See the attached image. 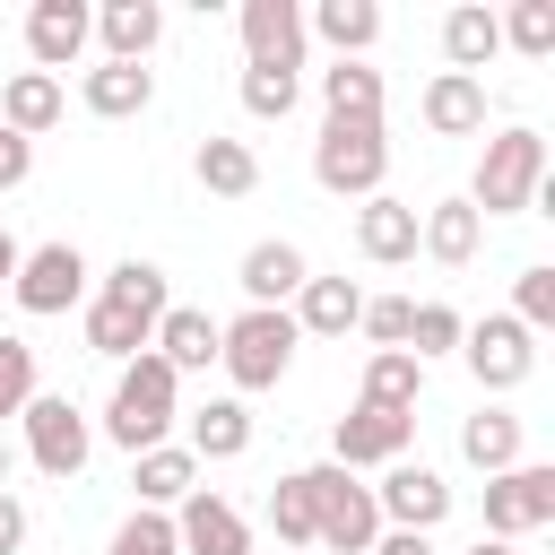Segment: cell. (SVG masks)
Here are the masks:
<instances>
[{"instance_id": "d4e9b609", "label": "cell", "mask_w": 555, "mask_h": 555, "mask_svg": "<svg viewBox=\"0 0 555 555\" xmlns=\"http://www.w3.org/2000/svg\"><path fill=\"white\" fill-rule=\"evenodd\" d=\"M61 78H43V69H17L9 87H0V130H17V139H43L52 121H61Z\"/></svg>"}, {"instance_id": "44dd1931", "label": "cell", "mask_w": 555, "mask_h": 555, "mask_svg": "<svg viewBox=\"0 0 555 555\" xmlns=\"http://www.w3.org/2000/svg\"><path fill=\"white\" fill-rule=\"evenodd\" d=\"M425 130H434V139H477V130H486V78L442 69V78L425 87Z\"/></svg>"}, {"instance_id": "f546056e", "label": "cell", "mask_w": 555, "mask_h": 555, "mask_svg": "<svg viewBox=\"0 0 555 555\" xmlns=\"http://www.w3.org/2000/svg\"><path fill=\"white\" fill-rule=\"evenodd\" d=\"M191 460H243L251 451V408L243 399H208L199 416H191V442H182Z\"/></svg>"}, {"instance_id": "ba28073f", "label": "cell", "mask_w": 555, "mask_h": 555, "mask_svg": "<svg viewBox=\"0 0 555 555\" xmlns=\"http://www.w3.org/2000/svg\"><path fill=\"white\" fill-rule=\"evenodd\" d=\"M408 442H416V408H373V399H356V408L338 416V434H330V460H338V468H390V460H408Z\"/></svg>"}, {"instance_id": "7bdbcfd3", "label": "cell", "mask_w": 555, "mask_h": 555, "mask_svg": "<svg viewBox=\"0 0 555 555\" xmlns=\"http://www.w3.org/2000/svg\"><path fill=\"white\" fill-rule=\"evenodd\" d=\"M17 546H26V503L0 494V555H17Z\"/></svg>"}, {"instance_id": "3957f363", "label": "cell", "mask_w": 555, "mask_h": 555, "mask_svg": "<svg viewBox=\"0 0 555 555\" xmlns=\"http://www.w3.org/2000/svg\"><path fill=\"white\" fill-rule=\"evenodd\" d=\"M295 477H304V503H312V546L321 555H373V538H382L373 486H356V468H338V460L295 468Z\"/></svg>"}, {"instance_id": "e0dca14e", "label": "cell", "mask_w": 555, "mask_h": 555, "mask_svg": "<svg viewBox=\"0 0 555 555\" xmlns=\"http://www.w3.org/2000/svg\"><path fill=\"white\" fill-rule=\"evenodd\" d=\"M356 251H364V260H382V269L416 260V208H408V199H390V191H373V199L356 208Z\"/></svg>"}, {"instance_id": "603a6c76", "label": "cell", "mask_w": 555, "mask_h": 555, "mask_svg": "<svg viewBox=\"0 0 555 555\" xmlns=\"http://www.w3.org/2000/svg\"><path fill=\"white\" fill-rule=\"evenodd\" d=\"M477 234H486V217H477L468 199H434V208L416 217V243H425L442 269H468V260H477Z\"/></svg>"}, {"instance_id": "d590c367", "label": "cell", "mask_w": 555, "mask_h": 555, "mask_svg": "<svg viewBox=\"0 0 555 555\" xmlns=\"http://www.w3.org/2000/svg\"><path fill=\"white\" fill-rule=\"evenodd\" d=\"M512 321H520L529 338H538V330L555 321V269H546V260H529V269L512 278Z\"/></svg>"}, {"instance_id": "277c9868", "label": "cell", "mask_w": 555, "mask_h": 555, "mask_svg": "<svg viewBox=\"0 0 555 555\" xmlns=\"http://www.w3.org/2000/svg\"><path fill=\"white\" fill-rule=\"evenodd\" d=\"M538 191H546V139L538 130H494L486 156H477L468 208L477 217H520V208H538Z\"/></svg>"}, {"instance_id": "7c38bea8", "label": "cell", "mask_w": 555, "mask_h": 555, "mask_svg": "<svg viewBox=\"0 0 555 555\" xmlns=\"http://www.w3.org/2000/svg\"><path fill=\"white\" fill-rule=\"evenodd\" d=\"M173 555H251V529H243V512H234L225 494L191 486V494L173 503Z\"/></svg>"}, {"instance_id": "ab89813d", "label": "cell", "mask_w": 555, "mask_h": 555, "mask_svg": "<svg viewBox=\"0 0 555 555\" xmlns=\"http://www.w3.org/2000/svg\"><path fill=\"white\" fill-rule=\"evenodd\" d=\"M408 295H364V312H356V330L373 338V347H408Z\"/></svg>"}, {"instance_id": "484cf974", "label": "cell", "mask_w": 555, "mask_h": 555, "mask_svg": "<svg viewBox=\"0 0 555 555\" xmlns=\"http://www.w3.org/2000/svg\"><path fill=\"white\" fill-rule=\"evenodd\" d=\"M460 460L486 468V477L520 468V416H512V408H477V416L460 425Z\"/></svg>"}, {"instance_id": "6da1fadb", "label": "cell", "mask_w": 555, "mask_h": 555, "mask_svg": "<svg viewBox=\"0 0 555 555\" xmlns=\"http://www.w3.org/2000/svg\"><path fill=\"white\" fill-rule=\"evenodd\" d=\"M295 347H304L295 312H260V304H243L234 321H217V364H225L234 390H278L286 364H295Z\"/></svg>"}, {"instance_id": "1f68e13d", "label": "cell", "mask_w": 555, "mask_h": 555, "mask_svg": "<svg viewBox=\"0 0 555 555\" xmlns=\"http://www.w3.org/2000/svg\"><path fill=\"white\" fill-rule=\"evenodd\" d=\"M416 390H425V364H416L408 347H373V364H364V399H373V408H416Z\"/></svg>"}, {"instance_id": "60d3db41", "label": "cell", "mask_w": 555, "mask_h": 555, "mask_svg": "<svg viewBox=\"0 0 555 555\" xmlns=\"http://www.w3.org/2000/svg\"><path fill=\"white\" fill-rule=\"evenodd\" d=\"M104 555H173V520H165V512H130Z\"/></svg>"}, {"instance_id": "2e32d148", "label": "cell", "mask_w": 555, "mask_h": 555, "mask_svg": "<svg viewBox=\"0 0 555 555\" xmlns=\"http://www.w3.org/2000/svg\"><path fill=\"white\" fill-rule=\"evenodd\" d=\"M78 95H87L95 121H130V113L156 104V78H147V61H95V69L78 78Z\"/></svg>"}, {"instance_id": "d6a6232c", "label": "cell", "mask_w": 555, "mask_h": 555, "mask_svg": "<svg viewBox=\"0 0 555 555\" xmlns=\"http://www.w3.org/2000/svg\"><path fill=\"white\" fill-rule=\"evenodd\" d=\"M95 295H113V304H139V312H165V304H173V295H165V269H156V260H113Z\"/></svg>"}, {"instance_id": "836d02e7", "label": "cell", "mask_w": 555, "mask_h": 555, "mask_svg": "<svg viewBox=\"0 0 555 555\" xmlns=\"http://www.w3.org/2000/svg\"><path fill=\"white\" fill-rule=\"evenodd\" d=\"M269 529H278V555H304V546H312V503H304V477H278V486H269Z\"/></svg>"}, {"instance_id": "f1b7e54d", "label": "cell", "mask_w": 555, "mask_h": 555, "mask_svg": "<svg viewBox=\"0 0 555 555\" xmlns=\"http://www.w3.org/2000/svg\"><path fill=\"white\" fill-rule=\"evenodd\" d=\"M191 173H199V191H217V199H251V191H260V156H251L243 139H199Z\"/></svg>"}, {"instance_id": "83f0119b", "label": "cell", "mask_w": 555, "mask_h": 555, "mask_svg": "<svg viewBox=\"0 0 555 555\" xmlns=\"http://www.w3.org/2000/svg\"><path fill=\"white\" fill-rule=\"evenodd\" d=\"M494 52H503V26H494V9H477V0H468V9H451V17H442V61H451L460 78H477Z\"/></svg>"}, {"instance_id": "8992f818", "label": "cell", "mask_w": 555, "mask_h": 555, "mask_svg": "<svg viewBox=\"0 0 555 555\" xmlns=\"http://www.w3.org/2000/svg\"><path fill=\"white\" fill-rule=\"evenodd\" d=\"M9 295H17V312H35V321L69 312V304L87 295V251H78V243H35V251H17Z\"/></svg>"}, {"instance_id": "4fadbf2b", "label": "cell", "mask_w": 555, "mask_h": 555, "mask_svg": "<svg viewBox=\"0 0 555 555\" xmlns=\"http://www.w3.org/2000/svg\"><path fill=\"white\" fill-rule=\"evenodd\" d=\"M243 69H304V9L295 0H243Z\"/></svg>"}, {"instance_id": "ffe728a7", "label": "cell", "mask_w": 555, "mask_h": 555, "mask_svg": "<svg viewBox=\"0 0 555 555\" xmlns=\"http://www.w3.org/2000/svg\"><path fill=\"white\" fill-rule=\"evenodd\" d=\"M156 321H165V312H139V304H113V295H87V347H95V356H113V364H130V356H147V338H156Z\"/></svg>"}, {"instance_id": "5bb4252c", "label": "cell", "mask_w": 555, "mask_h": 555, "mask_svg": "<svg viewBox=\"0 0 555 555\" xmlns=\"http://www.w3.org/2000/svg\"><path fill=\"white\" fill-rule=\"evenodd\" d=\"M87 35H95V9H87V0H35V9H26V52H35L43 78L69 69V61L87 52Z\"/></svg>"}, {"instance_id": "bcb514c9", "label": "cell", "mask_w": 555, "mask_h": 555, "mask_svg": "<svg viewBox=\"0 0 555 555\" xmlns=\"http://www.w3.org/2000/svg\"><path fill=\"white\" fill-rule=\"evenodd\" d=\"M468 555H520V546H512V538H477Z\"/></svg>"}, {"instance_id": "ac0fdd59", "label": "cell", "mask_w": 555, "mask_h": 555, "mask_svg": "<svg viewBox=\"0 0 555 555\" xmlns=\"http://www.w3.org/2000/svg\"><path fill=\"white\" fill-rule=\"evenodd\" d=\"M234 278H243V304H260V312H286V295H295L312 269H304V251H295V243H251Z\"/></svg>"}, {"instance_id": "8fae6325", "label": "cell", "mask_w": 555, "mask_h": 555, "mask_svg": "<svg viewBox=\"0 0 555 555\" xmlns=\"http://www.w3.org/2000/svg\"><path fill=\"white\" fill-rule=\"evenodd\" d=\"M373 512H382L390 529L434 538V529L451 520V486H442V468H425V460H390V477L373 486Z\"/></svg>"}, {"instance_id": "d6986e66", "label": "cell", "mask_w": 555, "mask_h": 555, "mask_svg": "<svg viewBox=\"0 0 555 555\" xmlns=\"http://www.w3.org/2000/svg\"><path fill=\"white\" fill-rule=\"evenodd\" d=\"M356 312H364V286L356 278H304L295 286V330L304 338H347Z\"/></svg>"}, {"instance_id": "7dc6e473", "label": "cell", "mask_w": 555, "mask_h": 555, "mask_svg": "<svg viewBox=\"0 0 555 555\" xmlns=\"http://www.w3.org/2000/svg\"><path fill=\"white\" fill-rule=\"evenodd\" d=\"M9 468H17V451H9V434H0V494H9Z\"/></svg>"}, {"instance_id": "b9f144b4", "label": "cell", "mask_w": 555, "mask_h": 555, "mask_svg": "<svg viewBox=\"0 0 555 555\" xmlns=\"http://www.w3.org/2000/svg\"><path fill=\"white\" fill-rule=\"evenodd\" d=\"M35 173V139H17V130H0V191H17Z\"/></svg>"}, {"instance_id": "f6af8a7d", "label": "cell", "mask_w": 555, "mask_h": 555, "mask_svg": "<svg viewBox=\"0 0 555 555\" xmlns=\"http://www.w3.org/2000/svg\"><path fill=\"white\" fill-rule=\"evenodd\" d=\"M9 278H17V234L0 225V286H9Z\"/></svg>"}, {"instance_id": "4316f807", "label": "cell", "mask_w": 555, "mask_h": 555, "mask_svg": "<svg viewBox=\"0 0 555 555\" xmlns=\"http://www.w3.org/2000/svg\"><path fill=\"white\" fill-rule=\"evenodd\" d=\"M304 35H321L338 61H364V43L382 35V9H373V0H321V9L304 17Z\"/></svg>"}, {"instance_id": "ee69618b", "label": "cell", "mask_w": 555, "mask_h": 555, "mask_svg": "<svg viewBox=\"0 0 555 555\" xmlns=\"http://www.w3.org/2000/svg\"><path fill=\"white\" fill-rule=\"evenodd\" d=\"M373 555H434V538H416V529H390V538H373Z\"/></svg>"}, {"instance_id": "7a4b0ae2", "label": "cell", "mask_w": 555, "mask_h": 555, "mask_svg": "<svg viewBox=\"0 0 555 555\" xmlns=\"http://www.w3.org/2000/svg\"><path fill=\"white\" fill-rule=\"evenodd\" d=\"M173 399H182L173 364H165V356H130L121 382H113V399H104V434L139 460V451H156V442L173 434Z\"/></svg>"}, {"instance_id": "8d00e7d4", "label": "cell", "mask_w": 555, "mask_h": 555, "mask_svg": "<svg viewBox=\"0 0 555 555\" xmlns=\"http://www.w3.org/2000/svg\"><path fill=\"white\" fill-rule=\"evenodd\" d=\"M460 330H468V321H460L451 304H416V312H408V356H416V364H425V356H451Z\"/></svg>"}, {"instance_id": "7402d4cb", "label": "cell", "mask_w": 555, "mask_h": 555, "mask_svg": "<svg viewBox=\"0 0 555 555\" xmlns=\"http://www.w3.org/2000/svg\"><path fill=\"white\" fill-rule=\"evenodd\" d=\"M95 35H104V61H147L156 35H165V9L156 0H104L95 9Z\"/></svg>"}, {"instance_id": "30bf717a", "label": "cell", "mask_w": 555, "mask_h": 555, "mask_svg": "<svg viewBox=\"0 0 555 555\" xmlns=\"http://www.w3.org/2000/svg\"><path fill=\"white\" fill-rule=\"evenodd\" d=\"M87 451H95L87 416H78L61 390H35V399H26V460H35L43 477H78V468H87Z\"/></svg>"}, {"instance_id": "52a82bcc", "label": "cell", "mask_w": 555, "mask_h": 555, "mask_svg": "<svg viewBox=\"0 0 555 555\" xmlns=\"http://www.w3.org/2000/svg\"><path fill=\"white\" fill-rule=\"evenodd\" d=\"M460 356H468L477 390H520V382L538 373V338H529L512 312H486V321H468V330H460Z\"/></svg>"}, {"instance_id": "e575fe53", "label": "cell", "mask_w": 555, "mask_h": 555, "mask_svg": "<svg viewBox=\"0 0 555 555\" xmlns=\"http://www.w3.org/2000/svg\"><path fill=\"white\" fill-rule=\"evenodd\" d=\"M494 26H503V43H512V52H529V61H546V52H555V0H520V9H512V17H494Z\"/></svg>"}, {"instance_id": "4dcf8cb0", "label": "cell", "mask_w": 555, "mask_h": 555, "mask_svg": "<svg viewBox=\"0 0 555 555\" xmlns=\"http://www.w3.org/2000/svg\"><path fill=\"white\" fill-rule=\"evenodd\" d=\"M321 104H330V121H382V69H364V61L321 69Z\"/></svg>"}, {"instance_id": "5b68a950", "label": "cell", "mask_w": 555, "mask_h": 555, "mask_svg": "<svg viewBox=\"0 0 555 555\" xmlns=\"http://www.w3.org/2000/svg\"><path fill=\"white\" fill-rule=\"evenodd\" d=\"M382 173H390L382 121H321V139H312V182H321L330 199H373Z\"/></svg>"}, {"instance_id": "cb8c5ba5", "label": "cell", "mask_w": 555, "mask_h": 555, "mask_svg": "<svg viewBox=\"0 0 555 555\" xmlns=\"http://www.w3.org/2000/svg\"><path fill=\"white\" fill-rule=\"evenodd\" d=\"M130 486H139V512H165V503H182V494L199 486V460H191L182 442H156V451L130 460Z\"/></svg>"}, {"instance_id": "9a60e30c", "label": "cell", "mask_w": 555, "mask_h": 555, "mask_svg": "<svg viewBox=\"0 0 555 555\" xmlns=\"http://www.w3.org/2000/svg\"><path fill=\"white\" fill-rule=\"evenodd\" d=\"M147 356H165L173 382H182V373H208V364H217V312H199V304H165Z\"/></svg>"}, {"instance_id": "9c48e42d", "label": "cell", "mask_w": 555, "mask_h": 555, "mask_svg": "<svg viewBox=\"0 0 555 555\" xmlns=\"http://www.w3.org/2000/svg\"><path fill=\"white\" fill-rule=\"evenodd\" d=\"M555 520V468L546 460H520V468H503V477H486V538H529V529H546Z\"/></svg>"}, {"instance_id": "f35d334b", "label": "cell", "mask_w": 555, "mask_h": 555, "mask_svg": "<svg viewBox=\"0 0 555 555\" xmlns=\"http://www.w3.org/2000/svg\"><path fill=\"white\" fill-rule=\"evenodd\" d=\"M26 399H35V347L0 338V416H26Z\"/></svg>"}, {"instance_id": "74e56055", "label": "cell", "mask_w": 555, "mask_h": 555, "mask_svg": "<svg viewBox=\"0 0 555 555\" xmlns=\"http://www.w3.org/2000/svg\"><path fill=\"white\" fill-rule=\"evenodd\" d=\"M243 113L251 121H286L295 113V78L286 69H243Z\"/></svg>"}]
</instances>
